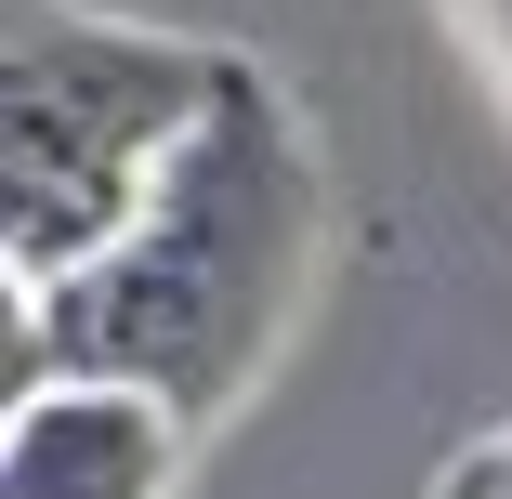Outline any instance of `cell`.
<instances>
[{"instance_id":"3957f363","label":"cell","mask_w":512,"mask_h":499,"mask_svg":"<svg viewBox=\"0 0 512 499\" xmlns=\"http://www.w3.org/2000/svg\"><path fill=\"white\" fill-rule=\"evenodd\" d=\"M184 408L145 381H27L0 434V499H171Z\"/></svg>"},{"instance_id":"6da1fadb","label":"cell","mask_w":512,"mask_h":499,"mask_svg":"<svg viewBox=\"0 0 512 499\" xmlns=\"http://www.w3.org/2000/svg\"><path fill=\"white\" fill-rule=\"evenodd\" d=\"M302 237H316V184H302L276 92L224 79V106L158 171V197L79 276H53V355L79 381H145L197 421L263 355L289 276H302Z\"/></svg>"},{"instance_id":"277c9868","label":"cell","mask_w":512,"mask_h":499,"mask_svg":"<svg viewBox=\"0 0 512 499\" xmlns=\"http://www.w3.org/2000/svg\"><path fill=\"white\" fill-rule=\"evenodd\" d=\"M473 499H512V447H499V460H486V473H473Z\"/></svg>"},{"instance_id":"7a4b0ae2","label":"cell","mask_w":512,"mask_h":499,"mask_svg":"<svg viewBox=\"0 0 512 499\" xmlns=\"http://www.w3.org/2000/svg\"><path fill=\"white\" fill-rule=\"evenodd\" d=\"M224 79L237 66H211L197 40H145V27L66 14V0H27L14 53H0V250H14V276H79L197 145Z\"/></svg>"},{"instance_id":"5b68a950","label":"cell","mask_w":512,"mask_h":499,"mask_svg":"<svg viewBox=\"0 0 512 499\" xmlns=\"http://www.w3.org/2000/svg\"><path fill=\"white\" fill-rule=\"evenodd\" d=\"M460 499H473V486H460Z\"/></svg>"}]
</instances>
